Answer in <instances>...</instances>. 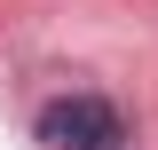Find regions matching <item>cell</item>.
Returning a JSON list of instances; mask_svg holds the SVG:
<instances>
[{
  "label": "cell",
  "mask_w": 158,
  "mask_h": 150,
  "mask_svg": "<svg viewBox=\"0 0 158 150\" xmlns=\"http://www.w3.org/2000/svg\"><path fill=\"white\" fill-rule=\"evenodd\" d=\"M40 142L48 150H127V119L103 95H63L40 111Z\"/></svg>",
  "instance_id": "obj_1"
}]
</instances>
